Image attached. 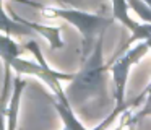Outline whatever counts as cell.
Instances as JSON below:
<instances>
[{
  "label": "cell",
  "instance_id": "cell-1",
  "mask_svg": "<svg viewBox=\"0 0 151 130\" xmlns=\"http://www.w3.org/2000/svg\"><path fill=\"white\" fill-rule=\"evenodd\" d=\"M104 34L99 38L91 55L81 62V68L67 88V96L72 106H85L93 101L107 99V72L109 65L104 64Z\"/></svg>",
  "mask_w": 151,
  "mask_h": 130
},
{
  "label": "cell",
  "instance_id": "cell-2",
  "mask_svg": "<svg viewBox=\"0 0 151 130\" xmlns=\"http://www.w3.org/2000/svg\"><path fill=\"white\" fill-rule=\"evenodd\" d=\"M36 8L42 10L46 16H57L70 25H73L80 31L83 41H81V62L91 55L96 42L104 34L106 28L114 23L112 16H106L101 13H89L76 8H55V6H44V5H34Z\"/></svg>",
  "mask_w": 151,
  "mask_h": 130
},
{
  "label": "cell",
  "instance_id": "cell-3",
  "mask_svg": "<svg viewBox=\"0 0 151 130\" xmlns=\"http://www.w3.org/2000/svg\"><path fill=\"white\" fill-rule=\"evenodd\" d=\"M150 52L146 42H138L124 55L117 58L112 65H109V72L112 75V81H114V96H115V106H124L125 103V90H127L128 83V75H130V68L135 64L141 60L145 55Z\"/></svg>",
  "mask_w": 151,
  "mask_h": 130
},
{
  "label": "cell",
  "instance_id": "cell-4",
  "mask_svg": "<svg viewBox=\"0 0 151 130\" xmlns=\"http://www.w3.org/2000/svg\"><path fill=\"white\" fill-rule=\"evenodd\" d=\"M111 16L114 18V21H119L120 25H124L125 28L130 31V41H138L141 39V42H145L148 38L151 36L150 29H148V25H140L135 20H132L130 13V6H128L127 2H120V0H115V2L111 3Z\"/></svg>",
  "mask_w": 151,
  "mask_h": 130
},
{
  "label": "cell",
  "instance_id": "cell-5",
  "mask_svg": "<svg viewBox=\"0 0 151 130\" xmlns=\"http://www.w3.org/2000/svg\"><path fill=\"white\" fill-rule=\"evenodd\" d=\"M12 18H15L17 21H20L21 25H24L26 28H29L33 32H37V34H41L44 39H47L50 49H62L63 46H65L63 39L60 38V31H62V28H60V26L41 25V23H36V21L24 20V18H21V16L15 15V13H12Z\"/></svg>",
  "mask_w": 151,
  "mask_h": 130
},
{
  "label": "cell",
  "instance_id": "cell-6",
  "mask_svg": "<svg viewBox=\"0 0 151 130\" xmlns=\"http://www.w3.org/2000/svg\"><path fill=\"white\" fill-rule=\"evenodd\" d=\"M24 88H26V80L21 75H17L13 81V93H12V99L8 103L7 110L4 112L5 120H7V130H17L18 127V114H20V103H21V94H23Z\"/></svg>",
  "mask_w": 151,
  "mask_h": 130
},
{
  "label": "cell",
  "instance_id": "cell-7",
  "mask_svg": "<svg viewBox=\"0 0 151 130\" xmlns=\"http://www.w3.org/2000/svg\"><path fill=\"white\" fill-rule=\"evenodd\" d=\"M52 104L55 107V110L59 112L60 119H62L63 129H67V130H88L80 122V119L76 117V114H75L72 106H65V104L59 103L57 99H52Z\"/></svg>",
  "mask_w": 151,
  "mask_h": 130
},
{
  "label": "cell",
  "instance_id": "cell-8",
  "mask_svg": "<svg viewBox=\"0 0 151 130\" xmlns=\"http://www.w3.org/2000/svg\"><path fill=\"white\" fill-rule=\"evenodd\" d=\"M0 12H2V31H4L5 36H26V34H31V29L26 28L24 25H21L20 21H17L15 18H10L8 16V12L4 8V5H0Z\"/></svg>",
  "mask_w": 151,
  "mask_h": 130
},
{
  "label": "cell",
  "instance_id": "cell-9",
  "mask_svg": "<svg viewBox=\"0 0 151 130\" xmlns=\"http://www.w3.org/2000/svg\"><path fill=\"white\" fill-rule=\"evenodd\" d=\"M23 51H24V47L18 44L13 38L5 36V34L0 38V55H2L4 62L12 60V58H20Z\"/></svg>",
  "mask_w": 151,
  "mask_h": 130
},
{
  "label": "cell",
  "instance_id": "cell-10",
  "mask_svg": "<svg viewBox=\"0 0 151 130\" xmlns=\"http://www.w3.org/2000/svg\"><path fill=\"white\" fill-rule=\"evenodd\" d=\"M130 10L137 13L140 20H143L145 25H151V6L148 2H138V0H130L128 2Z\"/></svg>",
  "mask_w": 151,
  "mask_h": 130
},
{
  "label": "cell",
  "instance_id": "cell-11",
  "mask_svg": "<svg viewBox=\"0 0 151 130\" xmlns=\"http://www.w3.org/2000/svg\"><path fill=\"white\" fill-rule=\"evenodd\" d=\"M128 109H130L128 104H124V106H115L114 109H112V112L109 114L107 117H104V120H101V122H99L94 129H91V130H107L109 127L115 122V119L120 117V116H124V112H125V110H128Z\"/></svg>",
  "mask_w": 151,
  "mask_h": 130
},
{
  "label": "cell",
  "instance_id": "cell-12",
  "mask_svg": "<svg viewBox=\"0 0 151 130\" xmlns=\"http://www.w3.org/2000/svg\"><path fill=\"white\" fill-rule=\"evenodd\" d=\"M145 96H146V101H145V109L141 110V114L138 117H143V116H146V114H151V81H150V84H148L146 91H145Z\"/></svg>",
  "mask_w": 151,
  "mask_h": 130
},
{
  "label": "cell",
  "instance_id": "cell-13",
  "mask_svg": "<svg viewBox=\"0 0 151 130\" xmlns=\"http://www.w3.org/2000/svg\"><path fill=\"white\" fill-rule=\"evenodd\" d=\"M145 42H146V44H148V47H150V51H151V36H150V38H148V39H146V41H145Z\"/></svg>",
  "mask_w": 151,
  "mask_h": 130
},
{
  "label": "cell",
  "instance_id": "cell-14",
  "mask_svg": "<svg viewBox=\"0 0 151 130\" xmlns=\"http://www.w3.org/2000/svg\"><path fill=\"white\" fill-rule=\"evenodd\" d=\"M130 130H135V129H133V124H132V122H130Z\"/></svg>",
  "mask_w": 151,
  "mask_h": 130
},
{
  "label": "cell",
  "instance_id": "cell-15",
  "mask_svg": "<svg viewBox=\"0 0 151 130\" xmlns=\"http://www.w3.org/2000/svg\"><path fill=\"white\" fill-rule=\"evenodd\" d=\"M148 3H150V6H151V2H148Z\"/></svg>",
  "mask_w": 151,
  "mask_h": 130
},
{
  "label": "cell",
  "instance_id": "cell-16",
  "mask_svg": "<svg viewBox=\"0 0 151 130\" xmlns=\"http://www.w3.org/2000/svg\"><path fill=\"white\" fill-rule=\"evenodd\" d=\"M62 130H67V129H62Z\"/></svg>",
  "mask_w": 151,
  "mask_h": 130
}]
</instances>
